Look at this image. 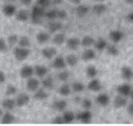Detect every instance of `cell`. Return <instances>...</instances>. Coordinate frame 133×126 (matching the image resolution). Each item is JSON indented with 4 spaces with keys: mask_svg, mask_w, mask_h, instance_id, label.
I'll return each mask as SVG.
<instances>
[{
    "mask_svg": "<svg viewBox=\"0 0 133 126\" xmlns=\"http://www.w3.org/2000/svg\"><path fill=\"white\" fill-rule=\"evenodd\" d=\"M8 49L7 47V42L3 38H0V52H4Z\"/></svg>",
    "mask_w": 133,
    "mask_h": 126,
    "instance_id": "obj_46",
    "label": "cell"
},
{
    "mask_svg": "<svg viewBox=\"0 0 133 126\" xmlns=\"http://www.w3.org/2000/svg\"><path fill=\"white\" fill-rule=\"evenodd\" d=\"M2 106L6 111H11L16 107V101L14 99L8 98V99H5L3 101Z\"/></svg>",
    "mask_w": 133,
    "mask_h": 126,
    "instance_id": "obj_25",
    "label": "cell"
},
{
    "mask_svg": "<svg viewBox=\"0 0 133 126\" xmlns=\"http://www.w3.org/2000/svg\"><path fill=\"white\" fill-rule=\"evenodd\" d=\"M14 121H15V116L13 114L9 112V111L3 114L1 116V123L3 124H11L14 122Z\"/></svg>",
    "mask_w": 133,
    "mask_h": 126,
    "instance_id": "obj_30",
    "label": "cell"
},
{
    "mask_svg": "<svg viewBox=\"0 0 133 126\" xmlns=\"http://www.w3.org/2000/svg\"><path fill=\"white\" fill-rule=\"evenodd\" d=\"M121 76L126 81H131L133 78V70L129 66L124 65L121 68Z\"/></svg>",
    "mask_w": 133,
    "mask_h": 126,
    "instance_id": "obj_14",
    "label": "cell"
},
{
    "mask_svg": "<svg viewBox=\"0 0 133 126\" xmlns=\"http://www.w3.org/2000/svg\"><path fill=\"white\" fill-rule=\"evenodd\" d=\"M18 39H19V37L16 35V34H11L9 35L7 38V42L10 45V46H14L16 45L17 42H18Z\"/></svg>",
    "mask_w": 133,
    "mask_h": 126,
    "instance_id": "obj_41",
    "label": "cell"
},
{
    "mask_svg": "<svg viewBox=\"0 0 133 126\" xmlns=\"http://www.w3.org/2000/svg\"><path fill=\"white\" fill-rule=\"evenodd\" d=\"M17 92V89L13 85H8L6 88V94L8 96H11L16 94Z\"/></svg>",
    "mask_w": 133,
    "mask_h": 126,
    "instance_id": "obj_43",
    "label": "cell"
},
{
    "mask_svg": "<svg viewBox=\"0 0 133 126\" xmlns=\"http://www.w3.org/2000/svg\"><path fill=\"white\" fill-rule=\"evenodd\" d=\"M127 20L131 23H133V11H131V12L128 14V16H127Z\"/></svg>",
    "mask_w": 133,
    "mask_h": 126,
    "instance_id": "obj_49",
    "label": "cell"
},
{
    "mask_svg": "<svg viewBox=\"0 0 133 126\" xmlns=\"http://www.w3.org/2000/svg\"><path fill=\"white\" fill-rule=\"evenodd\" d=\"M128 104V99L126 97L118 94L114 100V107L115 108H122L127 106Z\"/></svg>",
    "mask_w": 133,
    "mask_h": 126,
    "instance_id": "obj_17",
    "label": "cell"
},
{
    "mask_svg": "<svg viewBox=\"0 0 133 126\" xmlns=\"http://www.w3.org/2000/svg\"><path fill=\"white\" fill-rule=\"evenodd\" d=\"M66 62L64 57L62 56H57L54 59L52 62V67L56 69H64L66 67Z\"/></svg>",
    "mask_w": 133,
    "mask_h": 126,
    "instance_id": "obj_16",
    "label": "cell"
},
{
    "mask_svg": "<svg viewBox=\"0 0 133 126\" xmlns=\"http://www.w3.org/2000/svg\"><path fill=\"white\" fill-rule=\"evenodd\" d=\"M51 0H37V5L43 8H47L51 5Z\"/></svg>",
    "mask_w": 133,
    "mask_h": 126,
    "instance_id": "obj_45",
    "label": "cell"
},
{
    "mask_svg": "<svg viewBox=\"0 0 133 126\" xmlns=\"http://www.w3.org/2000/svg\"><path fill=\"white\" fill-rule=\"evenodd\" d=\"M75 119H77L78 121L83 124H89L91 121L92 114L89 110H84L83 112H78L75 116Z\"/></svg>",
    "mask_w": 133,
    "mask_h": 126,
    "instance_id": "obj_3",
    "label": "cell"
},
{
    "mask_svg": "<svg viewBox=\"0 0 133 126\" xmlns=\"http://www.w3.org/2000/svg\"><path fill=\"white\" fill-rule=\"evenodd\" d=\"M15 16L16 20L20 22H25L30 18V13H29L28 11L25 9H21L18 11H16Z\"/></svg>",
    "mask_w": 133,
    "mask_h": 126,
    "instance_id": "obj_19",
    "label": "cell"
},
{
    "mask_svg": "<svg viewBox=\"0 0 133 126\" xmlns=\"http://www.w3.org/2000/svg\"><path fill=\"white\" fill-rule=\"evenodd\" d=\"M94 42H95V39L91 36H89V35L84 36L82 39L80 40L81 46L85 47V48H89L90 47H91V46H93Z\"/></svg>",
    "mask_w": 133,
    "mask_h": 126,
    "instance_id": "obj_24",
    "label": "cell"
},
{
    "mask_svg": "<svg viewBox=\"0 0 133 126\" xmlns=\"http://www.w3.org/2000/svg\"><path fill=\"white\" fill-rule=\"evenodd\" d=\"M88 89L92 92H99L102 89V85L99 79L96 77L92 78L88 84Z\"/></svg>",
    "mask_w": 133,
    "mask_h": 126,
    "instance_id": "obj_5",
    "label": "cell"
},
{
    "mask_svg": "<svg viewBox=\"0 0 133 126\" xmlns=\"http://www.w3.org/2000/svg\"><path fill=\"white\" fill-rule=\"evenodd\" d=\"M66 46L70 50H76L81 46L80 39L78 38H70L66 40Z\"/></svg>",
    "mask_w": 133,
    "mask_h": 126,
    "instance_id": "obj_11",
    "label": "cell"
},
{
    "mask_svg": "<svg viewBox=\"0 0 133 126\" xmlns=\"http://www.w3.org/2000/svg\"><path fill=\"white\" fill-rule=\"evenodd\" d=\"M68 17V13L67 11L61 9V10H57V19L59 20H65Z\"/></svg>",
    "mask_w": 133,
    "mask_h": 126,
    "instance_id": "obj_44",
    "label": "cell"
},
{
    "mask_svg": "<svg viewBox=\"0 0 133 126\" xmlns=\"http://www.w3.org/2000/svg\"><path fill=\"white\" fill-rule=\"evenodd\" d=\"M2 115H3V112H2V110H1V108H0V118H1Z\"/></svg>",
    "mask_w": 133,
    "mask_h": 126,
    "instance_id": "obj_58",
    "label": "cell"
},
{
    "mask_svg": "<svg viewBox=\"0 0 133 126\" xmlns=\"http://www.w3.org/2000/svg\"><path fill=\"white\" fill-rule=\"evenodd\" d=\"M96 102L98 105H100L101 107H106L109 105V102H110V98L107 94L102 93L100 94L96 98Z\"/></svg>",
    "mask_w": 133,
    "mask_h": 126,
    "instance_id": "obj_13",
    "label": "cell"
},
{
    "mask_svg": "<svg viewBox=\"0 0 133 126\" xmlns=\"http://www.w3.org/2000/svg\"><path fill=\"white\" fill-rule=\"evenodd\" d=\"M86 75L88 78H95L98 75V69L94 65H88L86 68Z\"/></svg>",
    "mask_w": 133,
    "mask_h": 126,
    "instance_id": "obj_31",
    "label": "cell"
},
{
    "mask_svg": "<svg viewBox=\"0 0 133 126\" xmlns=\"http://www.w3.org/2000/svg\"><path fill=\"white\" fill-rule=\"evenodd\" d=\"M48 72V68L44 65H35V67L34 68V75L39 78H43L44 77L47 76Z\"/></svg>",
    "mask_w": 133,
    "mask_h": 126,
    "instance_id": "obj_15",
    "label": "cell"
},
{
    "mask_svg": "<svg viewBox=\"0 0 133 126\" xmlns=\"http://www.w3.org/2000/svg\"><path fill=\"white\" fill-rule=\"evenodd\" d=\"M6 2H7L8 3H15L16 0H5Z\"/></svg>",
    "mask_w": 133,
    "mask_h": 126,
    "instance_id": "obj_55",
    "label": "cell"
},
{
    "mask_svg": "<svg viewBox=\"0 0 133 126\" xmlns=\"http://www.w3.org/2000/svg\"><path fill=\"white\" fill-rule=\"evenodd\" d=\"M61 28H62V25L61 22H58V21L51 22L48 26V29L51 33H55L59 32Z\"/></svg>",
    "mask_w": 133,
    "mask_h": 126,
    "instance_id": "obj_35",
    "label": "cell"
},
{
    "mask_svg": "<svg viewBox=\"0 0 133 126\" xmlns=\"http://www.w3.org/2000/svg\"><path fill=\"white\" fill-rule=\"evenodd\" d=\"M85 89V85L83 83L80 81H74L71 85V90L75 93H81Z\"/></svg>",
    "mask_w": 133,
    "mask_h": 126,
    "instance_id": "obj_36",
    "label": "cell"
},
{
    "mask_svg": "<svg viewBox=\"0 0 133 126\" xmlns=\"http://www.w3.org/2000/svg\"><path fill=\"white\" fill-rule=\"evenodd\" d=\"M81 105L84 110H90L92 107V102L88 98H85L81 100Z\"/></svg>",
    "mask_w": 133,
    "mask_h": 126,
    "instance_id": "obj_40",
    "label": "cell"
},
{
    "mask_svg": "<svg viewBox=\"0 0 133 126\" xmlns=\"http://www.w3.org/2000/svg\"><path fill=\"white\" fill-rule=\"evenodd\" d=\"M17 44L19 45V47L28 48L30 46V40L26 36H22V37L19 38Z\"/></svg>",
    "mask_w": 133,
    "mask_h": 126,
    "instance_id": "obj_38",
    "label": "cell"
},
{
    "mask_svg": "<svg viewBox=\"0 0 133 126\" xmlns=\"http://www.w3.org/2000/svg\"><path fill=\"white\" fill-rule=\"evenodd\" d=\"M116 90H117V92L118 94L124 96L126 98L128 97L131 93V87L128 83H123V84H121V85H118Z\"/></svg>",
    "mask_w": 133,
    "mask_h": 126,
    "instance_id": "obj_6",
    "label": "cell"
},
{
    "mask_svg": "<svg viewBox=\"0 0 133 126\" xmlns=\"http://www.w3.org/2000/svg\"><path fill=\"white\" fill-rule=\"evenodd\" d=\"M96 56V55L95 50L91 48H88L83 51V53L82 55V60L83 61L88 62V61H91L95 60Z\"/></svg>",
    "mask_w": 133,
    "mask_h": 126,
    "instance_id": "obj_18",
    "label": "cell"
},
{
    "mask_svg": "<svg viewBox=\"0 0 133 126\" xmlns=\"http://www.w3.org/2000/svg\"><path fill=\"white\" fill-rule=\"evenodd\" d=\"M109 38L114 43H118L124 38V33L118 29H114L109 32Z\"/></svg>",
    "mask_w": 133,
    "mask_h": 126,
    "instance_id": "obj_4",
    "label": "cell"
},
{
    "mask_svg": "<svg viewBox=\"0 0 133 126\" xmlns=\"http://www.w3.org/2000/svg\"><path fill=\"white\" fill-rule=\"evenodd\" d=\"M125 3L128 5H133V0H125Z\"/></svg>",
    "mask_w": 133,
    "mask_h": 126,
    "instance_id": "obj_54",
    "label": "cell"
},
{
    "mask_svg": "<svg viewBox=\"0 0 133 126\" xmlns=\"http://www.w3.org/2000/svg\"><path fill=\"white\" fill-rule=\"evenodd\" d=\"M90 8L85 4H78L76 8V14L78 17H84L89 13Z\"/></svg>",
    "mask_w": 133,
    "mask_h": 126,
    "instance_id": "obj_21",
    "label": "cell"
},
{
    "mask_svg": "<svg viewBox=\"0 0 133 126\" xmlns=\"http://www.w3.org/2000/svg\"><path fill=\"white\" fill-rule=\"evenodd\" d=\"M51 123L52 124H64V121H63L62 116H57L56 117H54L51 121Z\"/></svg>",
    "mask_w": 133,
    "mask_h": 126,
    "instance_id": "obj_47",
    "label": "cell"
},
{
    "mask_svg": "<svg viewBox=\"0 0 133 126\" xmlns=\"http://www.w3.org/2000/svg\"><path fill=\"white\" fill-rule=\"evenodd\" d=\"M57 77L61 81H66L69 78V72L68 71H61L58 73Z\"/></svg>",
    "mask_w": 133,
    "mask_h": 126,
    "instance_id": "obj_42",
    "label": "cell"
},
{
    "mask_svg": "<svg viewBox=\"0 0 133 126\" xmlns=\"http://www.w3.org/2000/svg\"><path fill=\"white\" fill-rule=\"evenodd\" d=\"M30 54V50L25 47H15L13 50V55H14L15 59L18 61H24L25 60L28 58Z\"/></svg>",
    "mask_w": 133,
    "mask_h": 126,
    "instance_id": "obj_2",
    "label": "cell"
},
{
    "mask_svg": "<svg viewBox=\"0 0 133 126\" xmlns=\"http://www.w3.org/2000/svg\"><path fill=\"white\" fill-rule=\"evenodd\" d=\"M107 53L111 56H118L119 55V49L115 45H108L106 47Z\"/></svg>",
    "mask_w": 133,
    "mask_h": 126,
    "instance_id": "obj_37",
    "label": "cell"
},
{
    "mask_svg": "<svg viewBox=\"0 0 133 126\" xmlns=\"http://www.w3.org/2000/svg\"><path fill=\"white\" fill-rule=\"evenodd\" d=\"M43 16H45V8L40 7L38 5L34 6L31 13L30 14V17L34 24H38L41 22Z\"/></svg>",
    "mask_w": 133,
    "mask_h": 126,
    "instance_id": "obj_1",
    "label": "cell"
},
{
    "mask_svg": "<svg viewBox=\"0 0 133 126\" xmlns=\"http://www.w3.org/2000/svg\"><path fill=\"white\" fill-rule=\"evenodd\" d=\"M43 87L46 90H51L54 87V80L51 76H46L42 81Z\"/></svg>",
    "mask_w": 133,
    "mask_h": 126,
    "instance_id": "obj_26",
    "label": "cell"
},
{
    "mask_svg": "<svg viewBox=\"0 0 133 126\" xmlns=\"http://www.w3.org/2000/svg\"><path fill=\"white\" fill-rule=\"evenodd\" d=\"M45 16L50 20H54L57 19V10L51 9L48 11H45Z\"/></svg>",
    "mask_w": 133,
    "mask_h": 126,
    "instance_id": "obj_39",
    "label": "cell"
},
{
    "mask_svg": "<svg viewBox=\"0 0 133 126\" xmlns=\"http://www.w3.org/2000/svg\"><path fill=\"white\" fill-rule=\"evenodd\" d=\"M71 92H72L71 86L68 84H63L58 90V93L63 97L69 96L71 94Z\"/></svg>",
    "mask_w": 133,
    "mask_h": 126,
    "instance_id": "obj_34",
    "label": "cell"
},
{
    "mask_svg": "<svg viewBox=\"0 0 133 126\" xmlns=\"http://www.w3.org/2000/svg\"><path fill=\"white\" fill-rule=\"evenodd\" d=\"M107 11V6L103 3H97L92 7V11L97 16L104 14Z\"/></svg>",
    "mask_w": 133,
    "mask_h": 126,
    "instance_id": "obj_20",
    "label": "cell"
},
{
    "mask_svg": "<svg viewBox=\"0 0 133 126\" xmlns=\"http://www.w3.org/2000/svg\"><path fill=\"white\" fill-rule=\"evenodd\" d=\"M34 74V68L30 65H24L20 70V76L23 79H28Z\"/></svg>",
    "mask_w": 133,
    "mask_h": 126,
    "instance_id": "obj_7",
    "label": "cell"
},
{
    "mask_svg": "<svg viewBox=\"0 0 133 126\" xmlns=\"http://www.w3.org/2000/svg\"><path fill=\"white\" fill-rule=\"evenodd\" d=\"M56 53L57 50L55 47H44L41 51L43 57L47 60H51L54 58Z\"/></svg>",
    "mask_w": 133,
    "mask_h": 126,
    "instance_id": "obj_12",
    "label": "cell"
},
{
    "mask_svg": "<svg viewBox=\"0 0 133 126\" xmlns=\"http://www.w3.org/2000/svg\"><path fill=\"white\" fill-rule=\"evenodd\" d=\"M130 95H131V100L133 101V91H132V90H131V94H130Z\"/></svg>",
    "mask_w": 133,
    "mask_h": 126,
    "instance_id": "obj_57",
    "label": "cell"
},
{
    "mask_svg": "<svg viewBox=\"0 0 133 126\" xmlns=\"http://www.w3.org/2000/svg\"><path fill=\"white\" fill-rule=\"evenodd\" d=\"M92 1H94L96 3H103L105 0H92Z\"/></svg>",
    "mask_w": 133,
    "mask_h": 126,
    "instance_id": "obj_56",
    "label": "cell"
},
{
    "mask_svg": "<svg viewBox=\"0 0 133 126\" xmlns=\"http://www.w3.org/2000/svg\"><path fill=\"white\" fill-rule=\"evenodd\" d=\"M81 1H82V0H69V2H70L71 3L75 4V5H78V4H80Z\"/></svg>",
    "mask_w": 133,
    "mask_h": 126,
    "instance_id": "obj_53",
    "label": "cell"
},
{
    "mask_svg": "<svg viewBox=\"0 0 133 126\" xmlns=\"http://www.w3.org/2000/svg\"><path fill=\"white\" fill-rule=\"evenodd\" d=\"M128 112L129 115L133 116V103H131L130 105H128Z\"/></svg>",
    "mask_w": 133,
    "mask_h": 126,
    "instance_id": "obj_51",
    "label": "cell"
},
{
    "mask_svg": "<svg viewBox=\"0 0 133 126\" xmlns=\"http://www.w3.org/2000/svg\"><path fill=\"white\" fill-rule=\"evenodd\" d=\"M48 97V93L44 90V89H38L34 91V98L36 100H39V101H43L45 100Z\"/></svg>",
    "mask_w": 133,
    "mask_h": 126,
    "instance_id": "obj_28",
    "label": "cell"
},
{
    "mask_svg": "<svg viewBox=\"0 0 133 126\" xmlns=\"http://www.w3.org/2000/svg\"><path fill=\"white\" fill-rule=\"evenodd\" d=\"M53 108L57 111V112H64L66 109V107H67V102L64 99H58V100H56L53 104H52Z\"/></svg>",
    "mask_w": 133,
    "mask_h": 126,
    "instance_id": "obj_22",
    "label": "cell"
},
{
    "mask_svg": "<svg viewBox=\"0 0 133 126\" xmlns=\"http://www.w3.org/2000/svg\"><path fill=\"white\" fill-rule=\"evenodd\" d=\"M39 85H40V82L37 78H34L33 77H31L27 79L26 88L29 91L34 92L36 90H38L39 88Z\"/></svg>",
    "mask_w": 133,
    "mask_h": 126,
    "instance_id": "obj_8",
    "label": "cell"
},
{
    "mask_svg": "<svg viewBox=\"0 0 133 126\" xmlns=\"http://www.w3.org/2000/svg\"><path fill=\"white\" fill-rule=\"evenodd\" d=\"M30 96L26 94H20L18 96L16 97V104L17 107H25L26 106L29 102H30Z\"/></svg>",
    "mask_w": 133,
    "mask_h": 126,
    "instance_id": "obj_9",
    "label": "cell"
},
{
    "mask_svg": "<svg viewBox=\"0 0 133 126\" xmlns=\"http://www.w3.org/2000/svg\"><path fill=\"white\" fill-rule=\"evenodd\" d=\"M93 46L98 51H103L106 49L107 46H108V42L105 38H100L99 39L95 40V42H94Z\"/></svg>",
    "mask_w": 133,
    "mask_h": 126,
    "instance_id": "obj_23",
    "label": "cell"
},
{
    "mask_svg": "<svg viewBox=\"0 0 133 126\" xmlns=\"http://www.w3.org/2000/svg\"><path fill=\"white\" fill-rule=\"evenodd\" d=\"M66 41V37L64 33H56L53 38H52V42L56 46H61L63 45Z\"/></svg>",
    "mask_w": 133,
    "mask_h": 126,
    "instance_id": "obj_27",
    "label": "cell"
},
{
    "mask_svg": "<svg viewBox=\"0 0 133 126\" xmlns=\"http://www.w3.org/2000/svg\"><path fill=\"white\" fill-rule=\"evenodd\" d=\"M62 119L64 121V124H71L75 120V115L70 111H64Z\"/></svg>",
    "mask_w": 133,
    "mask_h": 126,
    "instance_id": "obj_29",
    "label": "cell"
},
{
    "mask_svg": "<svg viewBox=\"0 0 133 126\" xmlns=\"http://www.w3.org/2000/svg\"><path fill=\"white\" fill-rule=\"evenodd\" d=\"M6 81V75L3 71H0V84H3Z\"/></svg>",
    "mask_w": 133,
    "mask_h": 126,
    "instance_id": "obj_48",
    "label": "cell"
},
{
    "mask_svg": "<svg viewBox=\"0 0 133 126\" xmlns=\"http://www.w3.org/2000/svg\"><path fill=\"white\" fill-rule=\"evenodd\" d=\"M51 2L54 5H61L63 3L64 0H51Z\"/></svg>",
    "mask_w": 133,
    "mask_h": 126,
    "instance_id": "obj_52",
    "label": "cell"
},
{
    "mask_svg": "<svg viewBox=\"0 0 133 126\" xmlns=\"http://www.w3.org/2000/svg\"><path fill=\"white\" fill-rule=\"evenodd\" d=\"M65 62L66 64L69 65V67H75L78 63V57L74 54H69L65 57Z\"/></svg>",
    "mask_w": 133,
    "mask_h": 126,
    "instance_id": "obj_33",
    "label": "cell"
},
{
    "mask_svg": "<svg viewBox=\"0 0 133 126\" xmlns=\"http://www.w3.org/2000/svg\"><path fill=\"white\" fill-rule=\"evenodd\" d=\"M20 2L21 3L22 5H24V6H29V5L31 4L32 0H20Z\"/></svg>",
    "mask_w": 133,
    "mask_h": 126,
    "instance_id": "obj_50",
    "label": "cell"
},
{
    "mask_svg": "<svg viewBox=\"0 0 133 126\" xmlns=\"http://www.w3.org/2000/svg\"><path fill=\"white\" fill-rule=\"evenodd\" d=\"M36 39L39 44H45L50 40V34L46 32H40L37 34Z\"/></svg>",
    "mask_w": 133,
    "mask_h": 126,
    "instance_id": "obj_32",
    "label": "cell"
},
{
    "mask_svg": "<svg viewBox=\"0 0 133 126\" xmlns=\"http://www.w3.org/2000/svg\"><path fill=\"white\" fill-rule=\"evenodd\" d=\"M3 13L5 16L8 17H11L15 16L16 12V8L12 4V3H7L3 7Z\"/></svg>",
    "mask_w": 133,
    "mask_h": 126,
    "instance_id": "obj_10",
    "label": "cell"
}]
</instances>
